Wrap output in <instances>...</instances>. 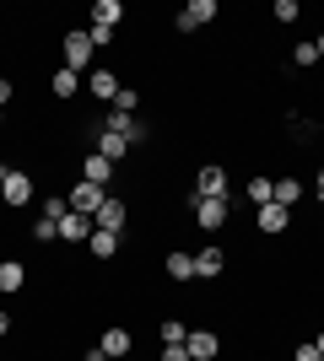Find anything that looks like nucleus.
Wrapping results in <instances>:
<instances>
[{
	"label": "nucleus",
	"instance_id": "obj_1",
	"mask_svg": "<svg viewBox=\"0 0 324 361\" xmlns=\"http://www.w3.org/2000/svg\"><path fill=\"white\" fill-rule=\"evenodd\" d=\"M108 135H119L124 146H140V140H152V124L136 119V114H119V108H108V119H103Z\"/></svg>",
	"mask_w": 324,
	"mask_h": 361
},
{
	"label": "nucleus",
	"instance_id": "obj_2",
	"mask_svg": "<svg viewBox=\"0 0 324 361\" xmlns=\"http://www.w3.org/2000/svg\"><path fill=\"white\" fill-rule=\"evenodd\" d=\"M195 195H200V200H232L227 167H222V162H205L200 173H195Z\"/></svg>",
	"mask_w": 324,
	"mask_h": 361
},
{
	"label": "nucleus",
	"instance_id": "obj_3",
	"mask_svg": "<svg viewBox=\"0 0 324 361\" xmlns=\"http://www.w3.org/2000/svg\"><path fill=\"white\" fill-rule=\"evenodd\" d=\"M189 211H195V221H200V232H216V226H227L232 216V200H189Z\"/></svg>",
	"mask_w": 324,
	"mask_h": 361
},
{
	"label": "nucleus",
	"instance_id": "obj_4",
	"mask_svg": "<svg viewBox=\"0 0 324 361\" xmlns=\"http://www.w3.org/2000/svg\"><path fill=\"white\" fill-rule=\"evenodd\" d=\"M0 200H6L11 211H22V205H32V173H22V167H11V173H6V183H0Z\"/></svg>",
	"mask_w": 324,
	"mask_h": 361
},
{
	"label": "nucleus",
	"instance_id": "obj_5",
	"mask_svg": "<svg viewBox=\"0 0 324 361\" xmlns=\"http://www.w3.org/2000/svg\"><path fill=\"white\" fill-rule=\"evenodd\" d=\"M92 65V38H87V27H76V32H65V71H87Z\"/></svg>",
	"mask_w": 324,
	"mask_h": 361
},
{
	"label": "nucleus",
	"instance_id": "obj_6",
	"mask_svg": "<svg viewBox=\"0 0 324 361\" xmlns=\"http://www.w3.org/2000/svg\"><path fill=\"white\" fill-rule=\"evenodd\" d=\"M97 350H103L108 361H124L130 350H136V334L124 329V324H114V329H103V340H97Z\"/></svg>",
	"mask_w": 324,
	"mask_h": 361
},
{
	"label": "nucleus",
	"instance_id": "obj_7",
	"mask_svg": "<svg viewBox=\"0 0 324 361\" xmlns=\"http://www.w3.org/2000/svg\"><path fill=\"white\" fill-rule=\"evenodd\" d=\"M216 22V0H189L179 11V32H195V27H211Z\"/></svg>",
	"mask_w": 324,
	"mask_h": 361
},
{
	"label": "nucleus",
	"instance_id": "obj_8",
	"mask_svg": "<svg viewBox=\"0 0 324 361\" xmlns=\"http://www.w3.org/2000/svg\"><path fill=\"white\" fill-rule=\"evenodd\" d=\"M81 183H97V189L114 183V162H108L103 151H87V157H81Z\"/></svg>",
	"mask_w": 324,
	"mask_h": 361
},
{
	"label": "nucleus",
	"instance_id": "obj_9",
	"mask_svg": "<svg viewBox=\"0 0 324 361\" xmlns=\"http://www.w3.org/2000/svg\"><path fill=\"white\" fill-rule=\"evenodd\" d=\"M71 211H81V216H97V205L108 200V189H97V183H71Z\"/></svg>",
	"mask_w": 324,
	"mask_h": 361
},
{
	"label": "nucleus",
	"instance_id": "obj_10",
	"mask_svg": "<svg viewBox=\"0 0 324 361\" xmlns=\"http://www.w3.org/2000/svg\"><path fill=\"white\" fill-rule=\"evenodd\" d=\"M92 221H97V232H124L130 211H124V200H119V195H108L103 205H97V216H92Z\"/></svg>",
	"mask_w": 324,
	"mask_h": 361
},
{
	"label": "nucleus",
	"instance_id": "obj_11",
	"mask_svg": "<svg viewBox=\"0 0 324 361\" xmlns=\"http://www.w3.org/2000/svg\"><path fill=\"white\" fill-rule=\"evenodd\" d=\"M184 350H189V361H216V356H222V340H216L211 329H189Z\"/></svg>",
	"mask_w": 324,
	"mask_h": 361
},
{
	"label": "nucleus",
	"instance_id": "obj_12",
	"mask_svg": "<svg viewBox=\"0 0 324 361\" xmlns=\"http://www.w3.org/2000/svg\"><path fill=\"white\" fill-rule=\"evenodd\" d=\"M92 232H97L92 216H81V211H65V216H60V238H65V243H87Z\"/></svg>",
	"mask_w": 324,
	"mask_h": 361
},
{
	"label": "nucleus",
	"instance_id": "obj_13",
	"mask_svg": "<svg viewBox=\"0 0 324 361\" xmlns=\"http://www.w3.org/2000/svg\"><path fill=\"white\" fill-rule=\"evenodd\" d=\"M81 87L92 92L97 103H114V97H119V75H114V71H87V81H81Z\"/></svg>",
	"mask_w": 324,
	"mask_h": 361
},
{
	"label": "nucleus",
	"instance_id": "obj_14",
	"mask_svg": "<svg viewBox=\"0 0 324 361\" xmlns=\"http://www.w3.org/2000/svg\"><path fill=\"white\" fill-rule=\"evenodd\" d=\"M222 270H227V254H222V248H200V254H195V281H216Z\"/></svg>",
	"mask_w": 324,
	"mask_h": 361
},
{
	"label": "nucleus",
	"instance_id": "obj_15",
	"mask_svg": "<svg viewBox=\"0 0 324 361\" xmlns=\"http://www.w3.org/2000/svg\"><path fill=\"white\" fill-rule=\"evenodd\" d=\"M162 270H168V281H179V286H184V281H195V254L173 248V254L162 259Z\"/></svg>",
	"mask_w": 324,
	"mask_h": 361
},
{
	"label": "nucleus",
	"instance_id": "obj_16",
	"mask_svg": "<svg viewBox=\"0 0 324 361\" xmlns=\"http://www.w3.org/2000/svg\"><path fill=\"white\" fill-rule=\"evenodd\" d=\"M49 92H54V103H71V97L81 92V75H76V71H65V65H60V71L49 75Z\"/></svg>",
	"mask_w": 324,
	"mask_h": 361
},
{
	"label": "nucleus",
	"instance_id": "obj_17",
	"mask_svg": "<svg viewBox=\"0 0 324 361\" xmlns=\"http://www.w3.org/2000/svg\"><path fill=\"white\" fill-rule=\"evenodd\" d=\"M254 221H260V232H270V238H276V232H287L292 211H281L276 200H270V205H260V211H254Z\"/></svg>",
	"mask_w": 324,
	"mask_h": 361
},
{
	"label": "nucleus",
	"instance_id": "obj_18",
	"mask_svg": "<svg viewBox=\"0 0 324 361\" xmlns=\"http://www.w3.org/2000/svg\"><path fill=\"white\" fill-rule=\"evenodd\" d=\"M119 243H124V232H92V238H87V254L92 259H119Z\"/></svg>",
	"mask_w": 324,
	"mask_h": 361
},
{
	"label": "nucleus",
	"instance_id": "obj_19",
	"mask_svg": "<svg viewBox=\"0 0 324 361\" xmlns=\"http://www.w3.org/2000/svg\"><path fill=\"white\" fill-rule=\"evenodd\" d=\"M28 286V264L22 259H0V291H22Z\"/></svg>",
	"mask_w": 324,
	"mask_h": 361
},
{
	"label": "nucleus",
	"instance_id": "obj_20",
	"mask_svg": "<svg viewBox=\"0 0 324 361\" xmlns=\"http://www.w3.org/2000/svg\"><path fill=\"white\" fill-rule=\"evenodd\" d=\"M248 205H254V211H260V205H270V200H276V178H260V173H254V178H248Z\"/></svg>",
	"mask_w": 324,
	"mask_h": 361
},
{
	"label": "nucleus",
	"instance_id": "obj_21",
	"mask_svg": "<svg viewBox=\"0 0 324 361\" xmlns=\"http://www.w3.org/2000/svg\"><path fill=\"white\" fill-rule=\"evenodd\" d=\"M92 22H103V27H119V22H124V0H97V6H92Z\"/></svg>",
	"mask_w": 324,
	"mask_h": 361
},
{
	"label": "nucleus",
	"instance_id": "obj_22",
	"mask_svg": "<svg viewBox=\"0 0 324 361\" xmlns=\"http://www.w3.org/2000/svg\"><path fill=\"white\" fill-rule=\"evenodd\" d=\"M92 151H103V157H108V162H114V167H119L124 157H130V146H124L119 135H108V130H103V135H97V146H92Z\"/></svg>",
	"mask_w": 324,
	"mask_h": 361
},
{
	"label": "nucleus",
	"instance_id": "obj_23",
	"mask_svg": "<svg viewBox=\"0 0 324 361\" xmlns=\"http://www.w3.org/2000/svg\"><path fill=\"white\" fill-rule=\"evenodd\" d=\"M297 200H303V183H297V178H276V205H281V211H292Z\"/></svg>",
	"mask_w": 324,
	"mask_h": 361
},
{
	"label": "nucleus",
	"instance_id": "obj_24",
	"mask_svg": "<svg viewBox=\"0 0 324 361\" xmlns=\"http://www.w3.org/2000/svg\"><path fill=\"white\" fill-rule=\"evenodd\" d=\"M157 329H162V345H184V340H189V329H184V318H162V324H157Z\"/></svg>",
	"mask_w": 324,
	"mask_h": 361
},
{
	"label": "nucleus",
	"instance_id": "obj_25",
	"mask_svg": "<svg viewBox=\"0 0 324 361\" xmlns=\"http://www.w3.org/2000/svg\"><path fill=\"white\" fill-rule=\"evenodd\" d=\"M28 238H32V243H54V238H60V221H49V216H38Z\"/></svg>",
	"mask_w": 324,
	"mask_h": 361
},
{
	"label": "nucleus",
	"instance_id": "obj_26",
	"mask_svg": "<svg viewBox=\"0 0 324 361\" xmlns=\"http://www.w3.org/2000/svg\"><path fill=\"white\" fill-rule=\"evenodd\" d=\"M292 65H297V71H313V65H319V49H313V44H297L292 49Z\"/></svg>",
	"mask_w": 324,
	"mask_h": 361
},
{
	"label": "nucleus",
	"instance_id": "obj_27",
	"mask_svg": "<svg viewBox=\"0 0 324 361\" xmlns=\"http://www.w3.org/2000/svg\"><path fill=\"white\" fill-rule=\"evenodd\" d=\"M114 32H119V27H103V22H87V38H92V49H108V44H114Z\"/></svg>",
	"mask_w": 324,
	"mask_h": 361
},
{
	"label": "nucleus",
	"instance_id": "obj_28",
	"mask_svg": "<svg viewBox=\"0 0 324 361\" xmlns=\"http://www.w3.org/2000/svg\"><path fill=\"white\" fill-rule=\"evenodd\" d=\"M270 16H276L281 27H292V22H297L303 11H297V0H276V11H270Z\"/></svg>",
	"mask_w": 324,
	"mask_h": 361
},
{
	"label": "nucleus",
	"instance_id": "obj_29",
	"mask_svg": "<svg viewBox=\"0 0 324 361\" xmlns=\"http://www.w3.org/2000/svg\"><path fill=\"white\" fill-rule=\"evenodd\" d=\"M65 211H71V200H65V195H44V216H49V221H60Z\"/></svg>",
	"mask_w": 324,
	"mask_h": 361
},
{
	"label": "nucleus",
	"instance_id": "obj_30",
	"mask_svg": "<svg viewBox=\"0 0 324 361\" xmlns=\"http://www.w3.org/2000/svg\"><path fill=\"white\" fill-rule=\"evenodd\" d=\"M114 108H119V114H136V108H140V92H136V87H119V97H114Z\"/></svg>",
	"mask_w": 324,
	"mask_h": 361
},
{
	"label": "nucleus",
	"instance_id": "obj_31",
	"mask_svg": "<svg viewBox=\"0 0 324 361\" xmlns=\"http://www.w3.org/2000/svg\"><path fill=\"white\" fill-rule=\"evenodd\" d=\"M292 361H324V356L313 350V340H308V345H292Z\"/></svg>",
	"mask_w": 324,
	"mask_h": 361
},
{
	"label": "nucleus",
	"instance_id": "obj_32",
	"mask_svg": "<svg viewBox=\"0 0 324 361\" xmlns=\"http://www.w3.org/2000/svg\"><path fill=\"white\" fill-rule=\"evenodd\" d=\"M162 361H189V350L184 345H162Z\"/></svg>",
	"mask_w": 324,
	"mask_h": 361
},
{
	"label": "nucleus",
	"instance_id": "obj_33",
	"mask_svg": "<svg viewBox=\"0 0 324 361\" xmlns=\"http://www.w3.org/2000/svg\"><path fill=\"white\" fill-rule=\"evenodd\" d=\"M11 92H16V87H11V75H0V108L11 103Z\"/></svg>",
	"mask_w": 324,
	"mask_h": 361
},
{
	"label": "nucleus",
	"instance_id": "obj_34",
	"mask_svg": "<svg viewBox=\"0 0 324 361\" xmlns=\"http://www.w3.org/2000/svg\"><path fill=\"white\" fill-rule=\"evenodd\" d=\"M6 334H11V313H0V340H6Z\"/></svg>",
	"mask_w": 324,
	"mask_h": 361
},
{
	"label": "nucleus",
	"instance_id": "obj_35",
	"mask_svg": "<svg viewBox=\"0 0 324 361\" xmlns=\"http://www.w3.org/2000/svg\"><path fill=\"white\" fill-rule=\"evenodd\" d=\"M313 195H319V200H324V167H319V178H313Z\"/></svg>",
	"mask_w": 324,
	"mask_h": 361
},
{
	"label": "nucleus",
	"instance_id": "obj_36",
	"mask_svg": "<svg viewBox=\"0 0 324 361\" xmlns=\"http://www.w3.org/2000/svg\"><path fill=\"white\" fill-rule=\"evenodd\" d=\"M81 361H108V356H103V350H97V345H92V350H87V356H81Z\"/></svg>",
	"mask_w": 324,
	"mask_h": 361
},
{
	"label": "nucleus",
	"instance_id": "obj_37",
	"mask_svg": "<svg viewBox=\"0 0 324 361\" xmlns=\"http://www.w3.org/2000/svg\"><path fill=\"white\" fill-rule=\"evenodd\" d=\"M313 49H319V60H324V32H319V38H313Z\"/></svg>",
	"mask_w": 324,
	"mask_h": 361
},
{
	"label": "nucleus",
	"instance_id": "obj_38",
	"mask_svg": "<svg viewBox=\"0 0 324 361\" xmlns=\"http://www.w3.org/2000/svg\"><path fill=\"white\" fill-rule=\"evenodd\" d=\"M313 350H319V356H324V329H319V340H313Z\"/></svg>",
	"mask_w": 324,
	"mask_h": 361
},
{
	"label": "nucleus",
	"instance_id": "obj_39",
	"mask_svg": "<svg viewBox=\"0 0 324 361\" xmlns=\"http://www.w3.org/2000/svg\"><path fill=\"white\" fill-rule=\"evenodd\" d=\"M6 173H11V162H0V183H6Z\"/></svg>",
	"mask_w": 324,
	"mask_h": 361
},
{
	"label": "nucleus",
	"instance_id": "obj_40",
	"mask_svg": "<svg viewBox=\"0 0 324 361\" xmlns=\"http://www.w3.org/2000/svg\"><path fill=\"white\" fill-rule=\"evenodd\" d=\"M0 124H6V108H0Z\"/></svg>",
	"mask_w": 324,
	"mask_h": 361
}]
</instances>
